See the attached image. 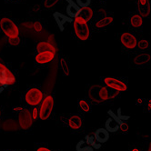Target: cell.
Returning a JSON list of instances; mask_svg holds the SVG:
<instances>
[{
    "label": "cell",
    "instance_id": "1",
    "mask_svg": "<svg viewBox=\"0 0 151 151\" xmlns=\"http://www.w3.org/2000/svg\"><path fill=\"white\" fill-rule=\"evenodd\" d=\"M109 88L103 87L99 85L91 86L88 89V98L96 103H101L103 101H106L109 99Z\"/></svg>",
    "mask_w": 151,
    "mask_h": 151
},
{
    "label": "cell",
    "instance_id": "2",
    "mask_svg": "<svg viewBox=\"0 0 151 151\" xmlns=\"http://www.w3.org/2000/svg\"><path fill=\"white\" fill-rule=\"evenodd\" d=\"M74 30L75 34L78 39L82 41L88 40L90 36V30L87 21H85L80 17H77L74 19Z\"/></svg>",
    "mask_w": 151,
    "mask_h": 151
},
{
    "label": "cell",
    "instance_id": "3",
    "mask_svg": "<svg viewBox=\"0 0 151 151\" xmlns=\"http://www.w3.org/2000/svg\"><path fill=\"white\" fill-rule=\"evenodd\" d=\"M0 27H1V30L8 38L17 37L19 36V30L17 26L10 18H1V20H0Z\"/></svg>",
    "mask_w": 151,
    "mask_h": 151
},
{
    "label": "cell",
    "instance_id": "4",
    "mask_svg": "<svg viewBox=\"0 0 151 151\" xmlns=\"http://www.w3.org/2000/svg\"><path fill=\"white\" fill-rule=\"evenodd\" d=\"M54 109V99L52 96H47L43 99L39 109L38 116L41 120H47L52 114Z\"/></svg>",
    "mask_w": 151,
    "mask_h": 151
},
{
    "label": "cell",
    "instance_id": "5",
    "mask_svg": "<svg viewBox=\"0 0 151 151\" xmlns=\"http://www.w3.org/2000/svg\"><path fill=\"white\" fill-rule=\"evenodd\" d=\"M25 100L30 106H37L43 100V93L37 88L28 89L25 95Z\"/></svg>",
    "mask_w": 151,
    "mask_h": 151
},
{
    "label": "cell",
    "instance_id": "6",
    "mask_svg": "<svg viewBox=\"0 0 151 151\" xmlns=\"http://www.w3.org/2000/svg\"><path fill=\"white\" fill-rule=\"evenodd\" d=\"M16 82L15 76L12 74L6 66L2 63H0V83H1L5 88L8 87L9 85H12Z\"/></svg>",
    "mask_w": 151,
    "mask_h": 151
},
{
    "label": "cell",
    "instance_id": "7",
    "mask_svg": "<svg viewBox=\"0 0 151 151\" xmlns=\"http://www.w3.org/2000/svg\"><path fill=\"white\" fill-rule=\"evenodd\" d=\"M104 84L106 85V87L116 89L119 92H124L127 89V85L125 82L115 78H106L104 79Z\"/></svg>",
    "mask_w": 151,
    "mask_h": 151
},
{
    "label": "cell",
    "instance_id": "8",
    "mask_svg": "<svg viewBox=\"0 0 151 151\" xmlns=\"http://www.w3.org/2000/svg\"><path fill=\"white\" fill-rule=\"evenodd\" d=\"M32 114L28 109H23L18 114V123L22 129H28L33 123Z\"/></svg>",
    "mask_w": 151,
    "mask_h": 151
},
{
    "label": "cell",
    "instance_id": "9",
    "mask_svg": "<svg viewBox=\"0 0 151 151\" xmlns=\"http://www.w3.org/2000/svg\"><path fill=\"white\" fill-rule=\"evenodd\" d=\"M120 41L122 43V45L128 49H134L137 47V40L136 37L130 33H123L120 37Z\"/></svg>",
    "mask_w": 151,
    "mask_h": 151
},
{
    "label": "cell",
    "instance_id": "10",
    "mask_svg": "<svg viewBox=\"0 0 151 151\" xmlns=\"http://www.w3.org/2000/svg\"><path fill=\"white\" fill-rule=\"evenodd\" d=\"M54 58H55V53H53L51 51H43V52L37 53L35 59L37 64L44 65V64L51 62L54 59Z\"/></svg>",
    "mask_w": 151,
    "mask_h": 151
},
{
    "label": "cell",
    "instance_id": "11",
    "mask_svg": "<svg viewBox=\"0 0 151 151\" xmlns=\"http://www.w3.org/2000/svg\"><path fill=\"white\" fill-rule=\"evenodd\" d=\"M53 17L58 24V27H59L60 31H64V26L66 23H72L74 19L69 17L68 16L64 15L60 12H55L53 15Z\"/></svg>",
    "mask_w": 151,
    "mask_h": 151
},
{
    "label": "cell",
    "instance_id": "12",
    "mask_svg": "<svg viewBox=\"0 0 151 151\" xmlns=\"http://www.w3.org/2000/svg\"><path fill=\"white\" fill-rule=\"evenodd\" d=\"M68 5L67 6V14L69 17L71 18H75L79 16L80 12H81V7L78 6V5L77 3H75L72 0H68Z\"/></svg>",
    "mask_w": 151,
    "mask_h": 151
},
{
    "label": "cell",
    "instance_id": "13",
    "mask_svg": "<svg viewBox=\"0 0 151 151\" xmlns=\"http://www.w3.org/2000/svg\"><path fill=\"white\" fill-rule=\"evenodd\" d=\"M137 11L141 17H147L150 12L149 0H137Z\"/></svg>",
    "mask_w": 151,
    "mask_h": 151
},
{
    "label": "cell",
    "instance_id": "14",
    "mask_svg": "<svg viewBox=\"0 0 151 151\" xmlns=\"http://www.w3.org/2000/svg\"><path fill=\"white\" fill-rule=\"evenodd\" d=\"M94 137L96 141L101 144L106 143L107 140L109 139V132L107 131L106 128H99L96 130Z\"/></svg>",
    "mask_w": 151,
    "mask_h": 151
},
{
    "label": "cell",
    "instance_id": "15",
    "mask_svg": "<svg viewBox=\"0 0 151 151\" xmlns=\"http://www.w3.org/2000/svg\"><path fill=\"white\" fill-rule=\"evenodd\" d=\"M82 124H83L82 118L78 115L71 116L68 119V126L71 129H74V130L79 129L82 127Z\"/></svg>",
    "mask_w": 151,
    "mask_h": 151
},
{
    "label": "cell",
    "instance_id": "16",
    "mask_svg": "<svg viewBox=\"0 0 151 151\" xmlns=\"http://www.w3.org/2000/svg\"><path fill=\"white\" fill-rule=\"evenodd\" d=\"M105 128L109 133H115L119 129V124H118L115 119H113L112 117H110L106 121Z\"/></svg>",
    "mask_w": 151,
    "mask_h": 151
},
{
    "label": "cell",
    "instance_id": "17",
    "mask_svg": "<svg viewBox=\"0 0 151 151\" xmlns=\"http://www.w3.org/2000/svg\"><path fill=\"white\" fill-rule=\"evenodd\" d=\"M37 52H43V51H51L56 54V47H54L51 43L42 41L37 45Z\"/></svg>",
    "mask_w": 151,
    "mask_h": 151
},
{
    "label": "cell",
    "instance_id": "18",
    "mask_svg": "<svg viewBox=\"0 0 151 151\" xmlns=\"http://www.w3.org/2000/svg\"><path fill=\"white\" fill-rule=\"evenodd\" d=\"M113 22V17H104L99 19L95 23V27L98 28H102L105 27H107Z\"/></svg>",
    "mask_w": 151,
    "mask_h": 151
},
{
    "label": "cell",
    "instance_id": "19",
    "mask_svg": "<svg viewBox=\"0 0 151 151\" xmlns=\"http://www.w3.org/2000/svg\"><path fill=\"white\" fill-rule=\"evenodd\" d=\"M129 22H130V25L135 27V28H139L143 24V19L142 17L139 14H135L132 15L130 17V19H129Z\"/></svg>",
    "mask_w": 151,
    "mask_h": 151
},
{
    "label": "cell",
    "instance_id": "20",
    "mask_svg": "<svg viewBox=\"0 0 151 151\" xmlns=\"http://www.w3.org/2000/svg\"><path fill=\"white\" fill-rule=\"evenodd\" d=\"M149 61H150V56L146 53L139 54V55L136 56L134 58V63L136 65H145Z\"/></svg>",
    "mask_w": 151,
    "mask_h": 151
},
{
    "label": "cell",
    "instance_id": "21",
    "mask_svg": "<svg viewBox=\"0 0 151 151\" xmlns=\"http://www.w3.org/2000/svg\"><path fill=\"white\" fill-rule=\"evenodd\" d=\"M78 17H80L83 18L85 21H87V22H88V21L91 20L92 17H93V10H92L89 6L81 8V12H80V14H79Z\"/></svg>",
    "mask_w": 151,
    "mask_h": 151
},
{
    "label": "cell",
    "instance_id": "22",
    "mask_svg": "<svg viewBox=\"0 0 151 151\" xmlns=\"http://www.w3.org/2000/svg\"><path fill=\"white\" fill-rule=\"evenodd\" d=\"M137 47H138L139 50L141 51H144V50H147L150 47V44H149V41L146 40V39H142V40H139L137 44Z\"/></svg>",
    "mask_w": 151,
    "mask_h": 151
},
{
    "label": "cell",
    "instance_id": "23",
    "mask_svg": "<svg viewBox=\"0 0 151 151\" xmlns=\"http://www.w3.org/2000/svg\"><path fill=\"white\" fill-rule=\"evenodd\" d=\"M60 68L63 70L65 75H66V76L69 75V73H70L69 72V68H68V62L66 61V59H64V58L60 59Z\"/></svg>",
    "mask_w": 151,
    "mask_h": 151
},
{
    "label": "cell",
    "instance_id": "24",
    "mask_svg": "<svg viewBox=\"0 0 151 151\" xmlns=\"http://www.w3.org/2000/svg\"><path fill=\"white\" fill-rule=\"evenodd\" d=\"M78 106L81 109V110H83L84 112H89L90 111V106H89V104L86 100H84V99H80L78 101Z\"/></svg>",
    "mask_w": 151,
    "mask_h": 151
},
{
    "label": "cell",
    "instance_id": "25",
    "mask_svg": "<svg viewBox=\"0 0 151 151\" xmlns=\"http://www.w3.org/2000/svg\"><path fill=\"white\" fill-rule=\"evenodd\" d=\"M96 141H95V137H87V142H88V144L91 145L96 149L100 148L101 147V143H99V142L96 143Z\"/></svg>",
    "mask_w": 151,
    "mask_h": 151
},
{
    "label": "cell",
    "instance_id": "26",
    "mask_svg": "<svg viewBox=\"0 0 151 151\" xmlns=\"http://www.w3.org/2000/svg\"><path fill=\"white\" fill-rule=\"evenodd\" d=\"M58 1H59V0H45L44 6L46 8H51V7H53L54 6H55Z\"/></svg>",
    "mask_w": 151,
    "mask_h": 151
},
{
    "label": "cell",
    "instance_id": "27",
    "mask_svg": "<svg viewBox=\"0 0 151 151\" xmlns=\"http://www.w3.org/2000/svg\"><path fill=\"white\" fill-rule=\"evenodd\" d=\"M90 3H91V0H77V4L81 8L88 6L90 5Z\"/></svg>",
    "mask_w": 151,
    "mask_h": 151
},
{
    "label": "cell",
    "instance_id": "28",
    "mask_svg": "<svg viewBox=\"0 0 151 151\" xmlns=\"http://www.w3.org/2000/svg\"><path fill=\"white\" fill-rule=\"evenodd\" d=\"M77 150L78 151H93V147L88 146V147H81L80 142L77 146Z\"/></svg>",
    "mask_w": 151,
    "mask_h": 151
},
{
    "label": "cell",
    "instance_id": "29",
    "mask_svg": "<svg viewBox=\"0 0 151 151\" xmlns=\"http://www.w3.org/2000/svg\"><path fill=\"white\" fill-rule=\"evenodd\" d=\"M107 113H109V116H110L113 118V119H115V120H116V121L118 124H120V123L122 122V120L120 119L119 117L117 116V115H116V114H115V113H114L112 110H109V111H107Z\"/></svg>",
    "mask_w": 151,
    "mask_h": 151
},
{
    "label": "cell",
    "instance_id": "30",
    "mask_svg": "<svg viewBox=\"0 0 151 151\" xmlns=\"http://www.w3.org/2000/svg\"><path fill=\"white\" fill-rule=\"evenodd\" d=\"M8 42H9V44L11 45V46L15 47V46H17V45L19 44L20 39H19L18 37H13V38H9Z\"/></svg>",
    "mask_w": 151,
    "mask_h": 151
},
{
    "label": "cell",
    "instance_id": "31",
    "mask_svg": "<svg viewBox=\"0 0 151 151\" xmlns=\"http://www.w3.org/2000/svg\"><path fill=\"white\" fill-rule=\"evenodd\" d=\"M128 128H129V127H128L127 123L122 121V122L119 124V129H120V130H121L122 132H127V131H128Z\"/></svg>",
    "mask_w": 151,
    "mask_h": 151
},
{
    "label": "cell",
    "instance_id": "32",
    "mask_svg": "<svg viewBox=\"0 0 151 151\" xmlns=\"http://www.w3.org/2000/svg\"><path fill=\"white\" fill-rule=\"evenodd\" d=\"M120 111H121V109H118V115H117V116L119 117L122 121H126V120H127V119H129V118H130V116H122L121 113H120Z\"/></svg>",
    "mask_w": 151,
    "mask_h": 151
},
{
    "label": "cell",
    "instance_id": "33",
    "mask_svg": "<svg viewBox=\"0 0 151 151\" xmlns=\"http://www.w3.org/2000/svg\"><path fill=\"white\" fill-rule=\"evenodd\" d=\"M32 117H33V119H37V116H38V111H37V107H35V109H33V111H32Z\"/></svg>",
    "mask_w": 151,
    "mask_h": 151
},
{
    "label": "cell",
    "instance_id": "34",
    "mask_svg": "<svg viewBox=\"0 0 151 151\" xmlns=\"http://www.w3.org/2000/svg\"><path fill=\"white\" fill-rule=\"evenodd\" d=\"M34 28H35L36 31L40 32V31L42 30V25H41L39 22H36V23L34 24Z\"/></svg>",
    "mask_w": 151,
    "mask_h": 151
},
{
    "label": "cell",
    "instance_id": "35",
    "mask_svg": "<svg viewBox=\"0 0 151 151\" xmlns=\"http://www.w3.org/2000/svg\"><path fill=\"white\" fill-rule=\"evenodd\" d=\"M137 105H139V106H142L143 103H144V99H137V101H136Z\"/></svg>",
    "mask_w": 151,
    "mask_h": 151
},
{
    "label": "cell",
    "instance_id": "36",
    "mask_svg": "<svg viewBox=\"0 0 151 151\" xmlns=\"http://www.w3.org/2000/svg\"><path fill=\"white\" fill-rule=\"evenodd\" d=\"M147 110L151 111V99H148L147 102Z\"/></svg>",
    "mask_w": 151,
    "mask_h": 151
},
{
    "label": "cell",
    "instance_id": "37",
    "mask_svg": "<svg viewBox=\"0 0 151 151\" xmlns=\"http://www.w3.org/2000/svg\"><path fill=\"white\" fill-rule=\"evenodd\" d=\"M37 151H52V150L49 148H47V147H39V148H37Z\"/></svg>",
    "mask_w": 151,
    "mask_h": 151
},
{
    "label": "cell",
    "instance_id": "38",
    "mask_svg": "<svg viewBox=\"0 0 151 151\" xmlns=\"http://www.w3.org/2000/svg\"><path fill=\"white\" fill-rule=\"evenodd\" d=\"M4 89H5V87H4V86L1 83H0V93H2Z\"/></svg>",
    "mask_w": 151,
    "mask_h": 151
},
{
    "label": "cell",
    "instance_id": "39",
    "mask_svg": "<svg viewBox=\"0 0 151 151\" xmlns=\"http://www.w3.org/2000/svg\"><path fill=\"white\" fill-rule=\"evenodd\" d=\"M131 151H139V149H137V148H133Z\"/></svg>",
    "mask_w": 151,
    "mask_h": 151
},
{
    "label": "cell",
    "instance_id": "40",
    "mask_svg": "<svg viewBox=\"0 0 151 151\" xmlns=\"http://www.w3.org/2000/svg\"><path fill=\"white\" fill-rule=\"evenodd\" d=\"M148 151H151V145H150V147H149V150Z\"/></svg>",
    "mask_w": 151,
    "mask_h": 151
},
{
    "label": "cell",
    "instance_id": "41",
    "mask_svg": "<svg viewBox=\"0 0 151 151\" xmlns=\"http://www.w3.org/2000/svg\"><path fill=\"white\" fill-rule=\"evenodd\" d=\"M12 1H18V0H12Z\"/></svg>",
    "mask_w": 151,
    "mask_h": 151
},
{
    "label": "cell",
    "instance_id": "42",
    "mask_svg": "<svg viewBox=\"0 0 151 151\" xmlns=\"http://www.w3.org/2000/svg\"><path fill=\"white\" fill-rule=\"evenodd\" d=\"M0 114H1V113H0Z\"/></svg>",
    "mask_w": 151,
    "mask_h": 151
}]
</instances>
